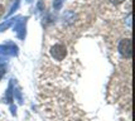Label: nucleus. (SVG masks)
<instances>
[{
    "mask_svg": "<svg viewBox=\"0 0 135 121\" xmlns=\"http://www.w3.org/2000/svg\"><path fill=\"white\" fill-rule=\"evenodd\" d=\"M119 52L123 57L130 59L131 58V54H133V43H131V39L130 38H125L123 39L120 43H119Z\"/></svg>",
    "mask_w": 135,
    "mask_h": 121,
    "instance_id": "f257e3e1",
    "label": "nucleus"
},
{
    "mask_svg": "<svg viewBox=\"0 0 135 121\" xmlns=\"http://www.w3.org/2000/svg\"><path fill=\"white\" fill-rule=\"evenodd\" d=\"M51 54L54 59L57 61H62L65 59L66 54H67V51H66V47L63 44H54L51 49Z\"/></svg>",
    "mask_w": 135,
    "mask_h": 121,
    "instance_id": "f03ea898",
    "label": "nucleus"
},
{
    "mask_svg": "<svg viewBox=\"0 0 135 121\" xmlns=\"http://www.w3.org/2000/svg\"><path fill=\"white\" fill-rule=\"evenodd\" d=\"M0 54L1 56H17L18 47L14 43H5L0 46Z\"/></svg>",
    "mask_w": 135,
    "mask_h": 121,
    "instance_id": "7ed1b4c3",
    "label": "nucleus"
},
{
    "mask_svg": "<svg viewBox=\"0 0 135 121\" xmlns=\"http://www.w3.org/2000/svg\"><path fill=\"white\" fill-rule=\"evenodd\" d=\"M27 19H28V18H20L17 22L15 27H14V30H15V33L18 34V37H19L20 39H24V37H25V24H27Z\"/></svg>",
    "mask_w": 135,
    "mask_h": 121,
    "instance_id": "20e7f679",
    "label": "nucleus"
},
{
    "mask_svg": "<svg viewBox=\"0 0 135 121\" xmlns=\"http://www.w3.org/2000/svg\"><path fill=\"white\" fill-rule=\"evenodd\" d=\"M13 98H14V93H13V81L9 83V87H8V90H6V95H5V102L8 104H10L13 101Z\"/></svg>",
    "mask_w": 135,
    "mask_h": 121,
    "instance_id": "39448f33",
    "label": "nucleus"
},
{
    "mask_svg": "<svg viewBox=\"0 0 135 121\" xmlns=\"http://www.w3.org/2000/svg\"><path fill=\"white\" fill-rule=\"evenodd\" d=\"M18 18H12V19H8V20H5L4 23L0 24V32H4V30H6V29L9 28L10 25H13V24L17 22Z\"/></svg>",
    "mask_w": 135,
    "mask_h": 121,
    "instance_id": "423d86ee",
    "label": "nucleus"
},
{
    "mask_svg": "<svg viewBox=\"0 0 135 121\" xmlns=\"http://www.w3.org/2000/svg\"><path fill=\"white\" fill-rule=\"evenodd\" d=\"M63 5V0H53V8L56 10H59Z\"/></svg>",
    "mask_w": 135,
    "mask_h": 121,
    "instance_id": "0eeeda50",
    "label": "nucleus"
},
{
    "mask_svg": "<svg viewBox=\"0 0 135 121\" xmlns=\"http://www.w3.org/2000/svg\"><path fill=\"white\" fill-rule=\"evenodd\" d=\"M19 4H20V0H15V4H14V5L12 6V10H10L9 13H8V15H12L13 13L15 12V10H17V8L19 6Z\"/></svg>",
    "mask_w": 135,
    "mask_h": 121,
    "instance_id": "6e6552de",
    "label": "nucleus"
},
{
    "mask_svg": "<svg viewBox=\"0 0 135 121\" xmlns=\"http://www.w3.org/2000/svg\"><path fill=\"white\" fill-rule=\"evenodd\" d=\"M111 4H114V5H119V4H121V3H124L125 0H109Z\"/></svg>",
    "mask_w": 135,
    "mask_h": 121,
    "instance_id": "1a4fd4ad",
    "label": "nucleus"
},
{
    "mask_svg": "<svg viewBox=\"0 0 135 121\" xmlns=\"http://www.w3.org/2000/svg\"><path fill=\"white\" fill-rule=\"evenodd\" d=\"M3 14H4V6L0 4V18H1V15H3Z\"/></svg>",
    "mask_w": 135,
    "mask_h": 121,
    "instance_id": "9d476101",
    "label": "nucleus"
},
{
    "mask_svg": "<svg viewBox=\"0 0 135 121\" xmlns=\"http://www.w3.org/2000/svg\"><path fill=\"white\" fill-rule=\"evenodd\" d=\"M4 73H5V71H4V69H1V68H0V80H1V77L4 76Z\"/></svg>",
    "mask_w": 135,
    "mask_h": 121,
    "instance_id": "9b49d317",
    "label": "nucleus"
},
{
    "mask_svg": "<svg viewBox=\"0 0 135 121\" xmlns=\"http://www.w3.org/2000/svg\"><path fill=\"white\" fill-rule=\"evenodd\" d=\"M27 1H28V3H30V1H32V0H27Z\"/></svg>",
    "mask_w": 135,
    "mask_h": 121,
    "instance_id": "f8f14e48",
    "label": "nucleus"
}]
</instances>
